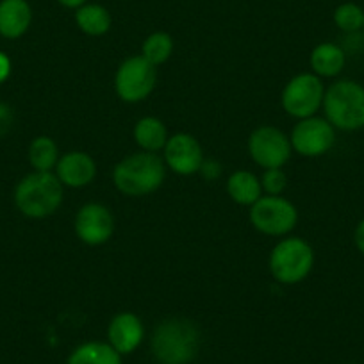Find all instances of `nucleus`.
I'll list each match as a JSON object with an SVG mask.
<instances>
[{
  "instance_id": "f257e3e1",
  "label": "nucleus",
  "mask_w": 364,
  "mask_h": 364,
  "mask_svg": "<svg viewBox=\"0 0 364 364\" xmlns=\"http://www.w3.org/2000/svg\"><path fill=\"white\" fill-rule=\"evenodd\" d=\"M200 350V331L186 318L161 321L152 336V352L163 364H190Z\"/></svg>"
},
{
  "instance_id": "f03ea898",
  "label": "nucleus",
  "mask_w": 364,
  "mask_h": 364,
  "mask_svg": "<svg viewBox=\"0 0 364 364\" xmlns=\"http://www.w3.org/2000/svg\"><path fill=\"white\" fill-rule=\"evenodd\" d=\"M166 177V164L157 154H131L114 166L113 182L127 197H145L159 190Z\"/></svg>"
},
{
  "instance_id": "7ed1b4c3",
  "label": "nucleus",
  "mask_w": 364,
  "mask_h": 364,
  "mask_svg": "<svg viewBox=\"0 0 364 364\" xmlns=\"http://www.w3.org/2000/svg\"><path fill=\"white\" fill-rule=\"evenodd\" d=\"M63 184L52 171H33L16 184L15 204L27 218H47L63 202Z\"/></svg>"
},
{
  "instance_id": "20e7f679",
  "label": "nucleus",
  "mask_w": 364,
  "mask_h": 364,
  "mask_svg": "<svg viewBox=\"0 0 364 364\" xmlns=\"http://www.w3.org/2000/svg\"><path fill=\"white\" fill-rule=\"evenodd\" d=\"M321 107L334 129L359 131L364 127V86L357 80H338L325 90Z\"/></svg>"
},
{
  "instance_id": "39448f33",
  "label": "nucleus",
  "mask_w": 364,
  "mask_h": 364,
  "mask_svg": "<svg viewBox=\"0 0 364 364\" xmlns=\"http://www.w3.org/2000/svg\"><path fill=\"white\" fill-rule=\"evenodd\" d=\"M314 250L302 237H286L273 247L269 254V272L281 284H296L311 273Z\"/></svg>"
},
{
  "instance_id": "423d86ee",
  "label": "nucleus",
  "mask_w": 364,
  "mask_h": 364,
  "mask_svg": "<svg viewBox=\"0 0 364 364\" xmlns=\"http://www.w3.org/2000/svg\"><path fill=\"white\" fill-rule=\"evenodd\" d=\"M325 87L323 82L314 73H300L295 75L282 91V107L289 117L304 118L314 117L323 106Z\"/></svg>"
},
{
  "instance_id": "0eeeda50",
  "label": "nucleus",
  "mask_w": 364,
  "mask_h": 364,
  "mask_svg": "<svg viewBox=\"0 0 364 364\" xmlns=\"http://www.w3.org/2000/svg\"><path fill=\"white\" fill-rule=\"evenodd\" d=\"M250 223L254 229L266 236H284L295 229L299 211L289 200L282 197L266 195L250 205Z\"/></svg>"
},
{
  "instance_id": "6e6552de",
  "label": "nucleus",
  "mask_w": 364,
  "mask_h": 364,
  "mask_svg": "<svg viewBox=\"0 0 364 364\" xmlns=\"http://www.w3.org/2000/svg\"><path fill=\"white\" fill-rule=\"evenodd\" d=\"M157 72L156 66L150 65L143 55H132L125 59L114 77V87L122 100L125 102H141L156 87Z\"/></svg>"
},
{
  "instance_id": "1a4fd4ad",
  "label": "nucleus",
  "mask_w": 364,
  "mask_h": 364,
  "mask_svg": "<svg viewBox=\"0 0 364 364\" xmlns=\"http://www.w3.org/2000/svg\"><path fill=\"white\" fill-rule=\"evenodd\" d=\"M291 141L281 129L261 125L248 138V154L259 166L282 168L291 157Z\"/></svg>"
},
{
  "instance_id": "9d476101",
  "label": "nucleus",
  "mask_w": 364,
  "mask_h": 364,
  "mask_svg": "<svg viewBox=\"0 0 364 364\" xmlns=\"http://www.w3.org/2000/svg\"><path fill=\"white\" fill-rule=\"evenodd\" d=\"M289 141L300 156L320 157L334 146L336 129L328 124L327 118H304L295 125Z\"/></svg>"
},
{
  "instance_id": "9b49d317",
  "label": "nucleus",
  "mask_w": 364,
  "mask_h": 364,
  "mask_svg": "<svg viewBox=\"0 0 364 364\" xmlns=\"http://www.w3.org/2000/svg\"><path fill=\"white\" fill-rule=\"evenodd\" d=\"M114 232V218L102 204H86L75 216V234L82 243L99 247L107 243Z\"/></svg>"
},
{
  "instance_id": "f8f14e48",
  "label": "nucleus",
  "mask_w": 364,
  "mask_h": 364,
  "mask_svg": "<svg viewBox=\"0 0 364 364\" xmlns=\"http://www.w3.org/2000/svg\"><path fill=\"white\" fill-rule=\"evenodd\" d=\"M164 164L178 175H193L200 171L204 152L195 136L178 132L168 138L164 145Z\"/></svg>"
},
{
  "instance_id": "ddd939ff",
  "label": "nucleus",
  "mask_w": 364,
  "mask_h": 364,
  "mask_svg": "<svg viewBox=\"0 0 364 364\" xmlns=\"http://www.w3.org/2000/svg\"><path fill=\"white\" fill-rule=\"evenodd\" d=\"M55 175L61 181L63 186L68 188H84L95 181L97 163L95 159L86 152L65 154L55 164Z\"/></svg>"
},
{
  "instance_id": "4468645a",
  "label": "nucleus",
  "mask_w": 364,
  "mask_h": 364,
  "mask_svg": "<svg viewBox=\"0 0 364 364\" xmlns=\"http://www.w3.org/2000/svg\"><path fill=\"white\" fill-rule=\"evenodd\" d=\"M143 336H145V327L134 313L117 314L107 327V343L120 355L134 352L141 345Z\"/></svg>"
},
{
  "instance_id": "2eb2a0df",
  "label": "nucleus",
  "mask_w": 364,
  "mask_h": 364,
  "mask_svg": "<svg viewBox=\"0 0 364 364\" xmlns=\"http://www.w3.org/2000/svg\"><path fill=\"white\" fill-rule=\"evenodd\" d=\"M33 9L27 0H0V36L18 40L29 31Z\"/></svg>"
},
{
  "instance_id": "dca6fc26",
  "label": "nucleus",
  "mask_w": 364,
  "mask_h": 364,
  "mask_svg": "<svg viewBox=\"0 0 364 364\" xmlns=\"http://www.w3.org/2000/svg\"><path fill=\"white\" fill-rule=\"evenodd\" d=\"M346 65V54L339 45L320 43L311 52V68L318 77H336Z\"/></svg>"
},
{
  "instance_id": "f3484780",
  "label": "nucleus",
  "mask_w": 364,
  "mask_h": 364,
  "mask_svg": "<svg viewBox=\"0 0 364 364\" xmlns=\"http://www.w3.org/2000/svg\"><path fill=\"white\" fill-rule=\"evenodd\" d=\"M227 193L236 204L254 205L262 197L261 181L252 171H234L227 181Z\"/></svg>"
},
{
  "instance_id": "a211bd4d",
  "label": "nucleus",
  "mask_w": 364,
  "mask_h": 364,
  "mask_svg": "<svg viewBox=\"0 0 364 364\" xmlns=\"http://www.w3.org/2000/svg\"><path fill=\"white\" fill-rule=\"evenodd\" d=\"M134 141L143 152L156 154L157 150H163L168 141L166 125L156 117L141 118L134 125Z\"/></svg>"
},
{
  "instance_id": "6ab92c4d",
  "label": "nucleus",
  "mask_w": 364,
  "mask_h": 364,
  "mask_svg": "<svg viewBox=\"0 0 364 364\" xmlns=\"http://www.w3.org/2000/svg\"><path fill=\"white\" fill-rule=\"evenodd\" d=\"M66 364H122V355L102 341H87L77 346Z\"/></svg>"
},
{
  "instance_id": "aec40b11",
  "label": "nucleus",
  "mask_w": 364,
  "mask_h": 364,
  "mask_svg": "<svg viewBox=\"0 0 364 364\" xmlns=\"http://www.w3.org/2000/svg\"><path fill=\"white\" fill-rule=\"evenodd\" d=\"M75 23L87 36H104L111 29V13L100 4H84L75 9Z\"/></svg>"
},
{
  "instance_id": "412c9836",
  "label": "nucleus",
  "mask_w": 364,
  "mask_h": 364,
  "mask_svg": "<svg viewBox=\"0 0 364 364\" xmlns=\"http://www.w3.org/2000/svg\"><path fill=\"white\" fill-rule=\"evenodd\" d=\"M59 161L58 145L48 136H38L29 146V163L34 171H52Z\"/></svg>"
},
{
  "instance_id": "4be33fe9",
  "label": "nucleus",
  "mask_w": 364,
  "mask_h": 364,
  "mask_svg": "<svg viewBox=\"0 0 364 364\" xmlns=\"http://www.w3.org/2000/svg\"><path fill=\"white\" fill-rule=\"evenodd\" d=\"M171 52H173V40H171L170 34L163 33V31L149 34L146 40L143 41L141 55L154 66L166 63L170 59Z\"/></svg>"
},
{
  "instance_id": "5701e85b",
  "label": "nucleus",
  "mask_w": 364,
  "mask_h": 364,
  "mask_svg": "<svg viewBox=\"0 0 364 364\" xmlns=\"http://www.w3.org/2000/svg\"><path fill=\"white\" fill-rule=\"evenodd\" d=\"M334 23L343 33H357L364 26V9L355 2H345L334 11Z\"/></svg>"
},
{
  "instance_id": "b1692460",
  "label": "nucleus",
  "mask_w": 364,
  "mask_h": 364,
  "mask_svg": "<svg viewBox=\"0 0 364 364\" xmlns=\"http://www.w3.org/2000/svg\"><path fill=\"white\" fill-rule=\"evenodd\" d=\"M286 184H288V177L281 168H269L261 177L262 191H266V195H272V197H279L286 190Z\"/></svg>"
},
{
  "instance_id": "393cba45",
  "label": "nucleus",
  "mask_w": 364,
  "mask_h": 364,
  "mask_svg": "<svg viewBox=\"0 0 364 364\" xmlns=\"http://www.w3.org/2000/svg\"><path fill=\"white\" fill-rule=\"evenodd\" d=\"M13 122H15V114L13 109L6 102H0V138L8 134L13 127Z\"/></svg>"
},
{
  "instance_id": "a878e982",
  "label": "nucleus",
  "mask_w": 364,
  "mask_h": 364,
  "mask_svg": "<svg viewBox=\"0 0 364 364\" xmlns=\"http://www.w3.org/2000/svg\"><path fill=\"white\" fill-rule=\"evenodd\" d=\"M200 171L205 178H211V181H215V178H218L220 173H222V166H220L216 161H204L200 166Z\"/></svg>"
},
{
  "instance_id": "bb28decb",
  "label": "nucleus",
  "mask_w": 364,
  "mask_h": 364,
  "mask_svg": "<svg viewBox=\"0 0 364 364\" xmlns=\"http://www.w3.org/2000/svg\"><path fill=\"white\" fill-rule=\"evenodd\" d=\"M9 75H11V59L4 52H0V84L6 82Z\"/></svg>"
},
{
  "instance_id": "cd10ccee",
  "label": "nucleus",
  "mask_w": 364,
  "mask_h": 364,
  "mask_svg": "<svg viewBox=\"0 0 364 364\" xmlns=\"http://www.w3.org/2000/svg\"><path fill=\"white\" fill-rule=\"evenodd\" d=\"M353 243H355L357 250L364 255V220L357 223L355 232H353Z\"/></svg>"
},
{
  "instance_id": "c85d7f7f",
  "label": "nucleus",
  "mask_w": 364,
  "mask_h": 364,
  "mask_svg": "<svg viewBox=\"0 0 364 364\" xmlns=\"http://www.w3.org/2000/svg\"><path fill=\"white\" fill-rule=\"evenodd\" d=\"M59 4L63 6V8H68V9H79L80 6H84L87 2V0H58Z\"/></svg>"
},
{
  "instance_id": "c756f323",
  "label": "nucleus",
  "mask_w": 364,
  "mask_h": 364,
  "mask_svg": "<svg viewBox=\"0 0 364 364\" xmlns=\"http://www.w3.org/2000/svg\"><path fill=\"white\" fill-rule=\"evenodd\" d=\"M157 364H163V363H157Z\"/></svg>"
},
{
  "instance_id": "7c9ffc66",
  "label": "nucleus",
  "mask_w": 364,
  "mask_h": 364,
  "mask_svg": "<svg viewBox=\"0 0 364 364\" xmlns=\"http://www.w3.org/2000/svg\"><path fill=\"white\" fill-rule=\"evenodd\" d=\"M363 31H364V26H363Z\"/></svg>"
}]
</instances>
